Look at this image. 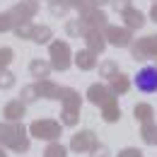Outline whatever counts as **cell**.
Here are the masks:
<instances>
[{
	"instance_id": "1",
	"label": "cell",
	"mask_w": 157,
	"mask_h": 157,
	"mask_svg": "<svg viewBox=\"0 0 157 157\" xmlns=\"http://www.w3.org/2000/svg\"><path fill=\"white\" fill-rule=\"evenodd\" d=\"M29 128L22 126V121H0V145L2 147H10L12 152L24 155L29 152Z\"/></svg>"
},
{
	"instance_id": "2",
	"label": "cell",
	"mask_w": 157,
	"mask_h": 157,
	"mask_svg": "<svg viewBox=\"0 0 157 157\" xmlns=\"http://www.w3.org/2000/svg\"><path fill=\"white\" fill-rule=\"evenodd\" d=\"M80 109H82L80 92L73 87H63L60 90V123L68 128H75L80 123Z\"/></svg>"
},
{
	"instance_id": "3",
	"label": "cell",
	"mask_w": 157,
	"mask_h": 157,
	"mask_svg": "<svg viewBox=\"0 0 157 157\" xmlns=\"http://www.w3.org/2000/svg\"><path fill=\"white\" fill-rule=\"evenodd\" d=\"M60 133H63V123L56 121V118H36L29 123V136L32 138H39V140H58Z\"/></svg>"
},
{
	"instance_id": "4",
	"label": "cell",
	"mask_w": 157,
	"mask_h": 157,
	"mask_svg": "<svg viewBox=\"0 0 157 157\" xmlns=\"http://www.w3.org/2000/svg\"><path fill=\"white\" fill-rule=\"evenodd\" d=\"M48 60H51V68L65 73L70 65H73V51H70V44L68 41H51L48 44Z\"/></svg>"
},
{
	"instance_id": "5",
	"label": "cell",
	"mask_w": 157,
	"mask_h": 157,
	"mask_svg": "<svg viewBox=\"0 0 157 157\" xmlns=\"http://www.w3.org/2000/svg\"><path fill=\"white\" fill-rule=\"evenodd\" d=\"M131 58L147 63V60H157V34L143 36V39H133L131 44Z\"/></svg>"
},
{
	"instance_id": "6",
	"label": "cell",
	"mask_w": 157,
	"mask_h": 157,
	"mask_svg": "<svg viewBox=\"0 0 157 157\" xmlns=\"http://www.w3.org/2000/svg\"><path fill=\"white\" fill-rule=\"evenodd\" d=\"M104 36L109 46H116V48H131L133 44V32L128 27H116V24H106L104 27Z\"/></svg>"
},
{
	"instance_id": "7",
	"label": "cell",
	"mask_w": 157,
	"mask_h": 157,
	"mask_svg": "<svg viewBox=\"0 0 157 157\" xmlns=\"http://www.w3.org/2000/svg\"><path fill=\"white\" fill-rule=\"evenodd\" d=\"M133 85L143 94H155L157 92V65H147V68L138 70V75L133 78Z\"/></svg>"
},
{
	"instance_id": "8",
	"label": "cell",
	"mask_w": 157,
	"mask_h": 157,
	"mask_svg": "<svg viewBox=\"0 0 157 157\" xmlns=\"http://www.w3.org/2000/svg\"><path fill=\"white\" fill-rule=\"evenodd\" d=\"M87 101L90 104H94V106H104V104H109V101H114L116 99V94L111 92V87L109 85H104V82H92L90 87H87Z\"/></svg>"
},
{
	"instance_id": "9",
	"label": "cell",
	"mask_w": 157,
	"mask_h": 157,
	"mask_svg": "<svg viewBox=\"0 0 157 157\" xmlns=\"http://www.w3.org/2000/svg\"><path fill=\"white\" fill-rule=\"evenodd\" d=\"M99 145V140H97V133L94 131H90V128H85V131H78L75 136L70 138V150L73 152H92L94 147Z\"/></svg>"
},
{
	"instance_id": "10",
	"label": "cell",
	"mask_w": 157,
	"mask_h": 157,
	"mask_svg": "<svg viewBox=\"0 0 157 157\" xmlns=\"http://www.w3.org/2000/svg\"><path fill=\"white\" fill-rule=\"evenodd\" d=\"M82 39H85V48H90L92 53H104L106 51V36H104V29H85V34H82Z\"/></svg>"
},
{
	"instance_id": "11",
	"label": "cell",
	"mask_w": 157,
	"mask_h": 157,
	"mask_svg": "<svg viewBox=\"0 0 157 157\" xmlns=\"http://www.w3.org/2000/svg\"><path fill=\"white\" fill-rule=\"evenodd\" d=\"M12 15L17 17V22H32L39 12V2L36 0H20L15 7H10Z\"/></svg>"
},
{
	"instance_id": "12",
	"label": "cell",
	"mask_w": 157,
	"mask_h": 157,
	"mask_svg": "<svg viewBox=\"0 0 157 157\" xmlns=\"http://www.w3.org/2000/svg\"><path fill=\"white\" fill-rule=\"evenodd\" d=\"M80 20L85 24V29H104V27L109 24V17H106V12H104L101 7H94V10H90V12H82Z\"/></svg>"
},
{
	"instance_id": "13",
	"label": "cell",
	"mask_w": 157,
	"mask_h": 157,
	"mask_svg": "<svg viewBox=\"0 0 157 157\" xmlns=\"http://www.w3.org/2000/svg\"><path fill=\"white\" fill-rule=\"evenodd\" d=\"M27 114V104L22 99H10L5 106H2V118L5 121H22Z\"/></svg>"
},
{
	"instance_id": "14",
	"label": "cell",
	"mask_w": 157,
	"mask_h": 157,
	"mask_svg": "<svg viewBox=\"0 0 157 157\" xmlns=\"http://www.w3.org/2000/svg\"><path fill=\"white\" fill-rule=\"evenodd\" d=\"M36 90H39V97L41 99H60V87L58 82H53V80L44 78V80H36Z\"/></svg>"
},
{
	"instance_id": "15",
	"label": "cell",
	"mask_w": 157,
	"mask_h": 157,
	"mask_svg": "<svg viewBox=\"0 0 157 157\" xmlns=\"http://www.w3.org/2000/svg\"><path fill=\"white\" fill-rule=\"evenodd\" d=\"M121 20H123V27H128L131 32L145 27V15L140 10H136V7H128L126 12H121Z\"/></svg>"
},
{
	"instance_id": "16",
	"label": "cell",
	"mask_w": 157,
	"mask_h": 157,
	"mask_svg": "<svg viewBox=\"0 0 157 157\" xmlns=\"http://www.w3.org/2000/svg\"><path fill=\"white\" fill-rule=\"evenodd\" d=\"M73 63L80 70H94L97 68V53H92L90 48H80L78 53H73Z\"/></svg>"
},
{
	"instance_id": "17",
	"label": "cell",
	"mask_w": 157,
	"mask_h": 157,
	"mask_svg": "<svg viewBox=\"0 0 157 157\" xmlns=\"http://www.w3.org/2000/svg\"><path fill=\"white\" fill-rule=\"evenodd\" d=\"M51 70H53V68H51V60H46V58H34L29 63V73H32V78H36V80L48 78Z\"/></svg>"
},
{
	"instance_id": "18",
	"label": "cell",
	"mask_w": 157,
	"mask_h": 157,
	"mask_svg": "<svg viewBox=\"0 0 157 157\" xmlns=\"http://www.w3.org/2000/svg\"><path fill=\"white\" fill-rule=\"evenodd\" d=\"M109 87H111V92L116 94V97H123L128 90H131V78L126 75V73H118L114 78L109 80Z\"/></svg>"
},
{
	"instance_id": "19",
	"label": "cell",
	"mask_w": 157,
	"mask_h": 157,
	"mask_svg": "<svg viewBox=\"0 0 157 157\" xmlns=\"http://www.w3.org/2000/svg\"><path fill=\"white\" fill-rule=\"evenodd\" d=\"M133 116L140 123H147V121H155V106L147 104V101H138L133 106Z\"/></svg>"
},
{
	"instance_id": "20",
	"label": "cell",
	"mask_w": 157,
	"mask_h": 157,
	"mask_svg": "<svg viewBox=\"0 0 157 157\" xmlns=\"http://www.w3.org/2000/svg\"><path fill=\"white\" fill-rule=\"evenodd\" d=\"M101 118H104V123H116L118 118H121L118 99H114V101H109V104H104V106H101Z\"/></svg>"
},
{
	"instance_id": "21",
	"label": "cell",
	"mask_w": 157,
	"mask_h": 157,
	"mask_svg": "<svg viewBox=\"0 0 157 157\" xmlns=\"http://www.w3.org/2000/svg\"><path fill=\"white\" fill-rule=\"evenodd\" d=\"M51 39H53V29L48 24H34V34H32L34 44H51Z\"/></svg>"
},
{
	"instance_id": "22",
	"label": "cell",
	"mask_w": 157,
	"mask_h": 157,
	"mask_svg": "<svg viewBox=\"0 0 157 157\" xmlns=\"http://www.w3.org/2000/svg\"><path fill=\"white\" fill-rule=\"evenodd\" d=\"M140 138L145 145H157V123L155 121H147L140 126Z\"/></svg>"
},
{
	"instance_id": "23",
	"label": "cell",
	"mask_w": 157,
	"mask_h": 157,
	"mask_svg": "<svg viewBox=\"0 0 157 157\" xmlns=\"http://www.w3.org/2000/svg\"><path fill=\"white\" fill-rule=\"evenodd\" d=\"M17 24H20V22H17V17L12 15V10H5V12H0V34H5V32H12Z\"/></svg>"
},
{
	"instance_id": "24",
	"label": "cell",
	"mask_w": 157,
	"mask_h": 157,
	"mask_svg": "<svg viewBox=\"0 0 157 157\" xmlns=\"http://www.w3.org/2000/svg\"><path fill=\"white\" fill-rule=\"evenodd\" d=\"M65 34L68 36H73V39H80L82 34H85V24H82V20H68L65 22Z\"/></svg>"
},
{
	"instance_id": "25",
	"label": "cell",
	"mask_w": 157,
	"mask_h": 157,
	"mask_svg": "<svg viewBox=\"0 0 157 157\" xmlns=\"http://www.w3.org/2000/svg\"><path fill=\"white\" fill-rule=\"evenodd\" d=\"M44 157H68V147H65L63 143H58V140H53V143L46 145Z\"/></svg>"
},
{
	"instance_id": "26",
	"label": "cell",
	"mask_w": 157,
	"mask_h": 157,
	"mask_svg": "<svg viewBox=\"0 0 157 157\" xmlns=\"http://www.w3.org/2000/svg\"><path fill=\"white\" fill-rule=\"evenodd\" d=\"M121 70H118V63H114V60H104V63H99V78H106L111 80L114 75H118Z\"/></svg>"
},
{
	"instance_id": "27",
	"label": "cell",
	"mask_w": 157,
	"mask_h": 157,
	"mask_svg": "<svg viewBox=\"0 0 157 157\" xmlns=\"http://www.w3.org/2000/svg\"><path fill=\"white\" fill-rule=\"evenodd\" d=\"M48 10L53 17H65L70 5H68V0H48Z\"/></svg>"
},
{
	"instance_id": "28",
	"label": "cell",
	"mask_w": 157,
	"mask_h": 157,
	"mask_svg": "<svg viewBox=\"0 0 157 157\" xmlns=\"http://www.w3.org/2000/svg\"><path fill=\"white\" fill-rule=\"evenodd\" d=\"M12 32H15L17 39H32V34H34V24H32V22H20Z\"/></svg>"
},
{
	"instance_id": "29",
	"label": "cell",
	"mask_w": 157,
	"mask_h": 157,
	"mask_svg": "<svg viewBox=\"0 0 157 157\" xmlns=\"http://www.w3.org/2000/svg\"><path fill=\"white\" fill-rule=\"evenodd\" d=\"M68 5H70L73 10H78L80 15H82V12H90V10H94V7H97V2H94V0H68Z\"/></svg>"
},
{
	"instance_id": "30",
	"label": "cell",
	"mask_w": 157,
	"mask_h": 157,
	"mask_svg": "<svg viewBox=\"0 0 157 157\" xmlns=\"http://www.w3.org/2000/svg\"><path fill=\"white\" fill-rule=\"evenodd\" d=\"M12 60H15V51L10 46H0V70H7Z\"/></svg>"
},
{
	"instance_id": "31",
	"label": "cell",
	"mask_w": 157,
	"mask_h": 157,
	"mask_svg": "<svg viewBox=\"0 0 157 157\" xmlns=\"http://www.w3.org/2000/svg\"><path fill=\"white\" fill-rule=\"evenodd\" d=\"M36 99H39L36 82H34V85H27V87H22V101H24V104H34Z\"/></svg>"
},
{
	"instance_id": "32",
	"label": "cell",
	"mask_w": 157,
	"mask_h": 157,
	"mask_svg": "<svg viewBox=\"0 0 157 157\" xmlns=\"http://www.w3.org/2000/svg\"><path fill=\"white\" fill-rule=\"evenodd\" d=\"M15 87V75L10 70H0V90H10Z\"/></svg>"
},
{
	"instance_id": "33",
	"label": "cell",
	"mask_w": 157,
	"mask_h": 157,
	"mask_svg": "<svg viewBox=\"0 0 157 157\" xmlns=\"http://www.w3.org/2000/svg\"><path fill=\"white\" fill-rule=\"evenodd\" d=\"M111 7L121 15V12H126L128 7H133V0H111Z\"/></svg>"
},
{
	"instance_id": "34",
	"label": "cell",
	"mask_w": 157,
	"mask_h": 157,
	"mask_svg": "<svg viewBox=\"0 0 157 157\" xmlns=\"http://www.w3.org/2000/svg\"><path fill=\"white\" fill-rule=\"evenodd\" d=\"M118 157H143V150H138V147H123V150H118Z\"/></svg>"
},
{
	"instance_id": "35",
	"label": "cell",
	"mask_w": 157,
	"mask_h": 157,
	"mask_svg": "<svg viewBox=\"0 0 157 157\" xmlns=\"http://www.w3.org/2000/svg\"><path fill=\"white\" fill-rule=\"evenodd\" d=\"M90 157H109V147H106V145H97V147L90 152Z\"/></svg>"
},
{
	"instance_id": "36",
	"label": "cell",
	"mask_w": 157,
	"mask_h": 157,
	"mask_svg": "<svg viewBox=\"0 0 157 157\" xmlns=\"http://www.w3.org/2000/svg\"><path fill=\"white\" fill-rule=\"evenodd\" d=\"M150 20L157 24V2H152V7H150Z\"/></svg>"
},
{
	"instance_id": "37",
	"label": "cell",
	"mask_w": 157,
	"mask_h": 157,
	"mask_svg": "<svg viewBox=\"0 0 157 157\" xmlns=\"http://www.w3.org/2000/svg\"><path fill=\"white\" fill-rule=\"evenodd\" d=\"M94 2H97V7H104V5H106V2H111V0H94Z\"/></svg>"
},
{
	"instance_id": "38",
	"label": "cell",
	"mask_w": 157,
	"mask_h": 157,
	"mask_svg": "<svg viewBox=\"0 0 157 157\" xmlns=\"http://www.w3.org/2000/svg\"><path fill=\"white\" fill-rule=\"evenodd\" d=\"M0 157H7V152H5V147L0 145Z\"/></svg>"
},
{
	"instance_id": "39",
	"label": "cell",
	"mask_w": 157,
	"mask_h": 157,
	"mask_svg": "<svg viewBox=\"0 0 157 157\" xmlns=\"http://www.w3.org/2000/svg\"><path fill=\"white\" fill-rule=\"evenodd\" d=\"M155 2H157V0H155Z\"/></svg>"
}]
</instances>
